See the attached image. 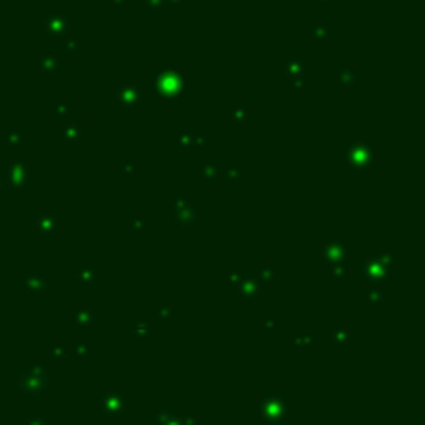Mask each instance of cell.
Masks as SVG:
<instances>
[{"mask_svg": "<svg viewBox=\"0 0 425 425\" xmlns=\"http://www.w3.org/2000/svg\"><path fill=\"white\" fill-rule=\"evenodd\" d=\"M27 425H48V417L46 415H35L33 419L27 421Z\"/></svg>", "mask_w": 425, "mask_h": 425, "instance_id": "obj_40", "label": "cell"}, {"mask_svg": "<svg viewBox=\"0 0 425 425\" xmlns=\"http://www.w3.org/2000/svg\"><path fill=\"white\" fill-rule=\"evenodd\" d=\"M338 81H340V85L351 87V85H355L359 81V71L355 67H342L338 71Z\"/></svg>", "mask_w": 425, "mask_h": 425, "instance_id": "obj_25", "label": "cell"}, {"mask_svg": "<svg viewBox=\"0 0 425 425\" xmlns=\"http://www.w3.org/2000/svg\"><path fill=\"white\" fill-rule=\"evenodd\" d=\"M37 69L44 73V75H56L59 69H61V63L54 54H44L37 59Z\"/></svg>", "mask_w": 425, "mask_h": 425, "instance_id": "obj_19", "label": "cell"}, {"mask_svg": "<svg viewBox=\"0 0 425 425\" xmlns=\"http://www.w3.org/2000/svg\"><path fill=\"white\" fill-rule=\"evenodd\" d=\"M187 77L181 69H162L160 73H156L151 79V93L166 104L179 102L187 93Z\"/></svg>", "mask_w": 425, "mask_h": 425, "instance_id": "obj_1", "label": "cell"}, {"mask_svg": "<svg viewBox=\"0 0 425 425\" xmlns=\"http://www.w3.org/2000/svg\"><path fill=\"white\" fill-rule=\"evenodd\" d=\"M170 417H172V413H170V407H162V411H160V413H158V415L153 417V423H156V425H162V423H164L166 419H170Z\"/></svg>", "mask_w": 425, "mask_h": 425, "instance_id": "obj_35", "label": "cell"}, {"mask_svg": "<svg viewBox=\"0 0 425 425\" xmlns=\"http://www.w3.org/2000/svg\"><path fill=\"white\" fill-rule=\"evenodd\" d=\"M255 276H257L259 282H274V278H276V270H274V265L265 263V265H261V268L257 270Z\"/></svg>", "mask_w": 425, "mask_h": 425, "instance_id": "obj_30", "label": "cell"}, {"mask_svg": "<svg viewBox=\"0 0 425 425\" xmlns=\"http://www.w3.org/2000/svg\"><path fill=\"white\" fill-rule=\"evenodd\" d=\"M313 35L315 37H326V35H330V27H315Z\"/></svg>", "mask_w": 425, "mask_h": 425, "instance_id": "obj_41", "label": "cell"}, {"mask_svg": "<svg viewBox=\"0 0 425 425\" xmlns=\"http://www.w3.org/2000/svg\"><path fill=\"white\" fill-rule=\"evenodd\" d=\"M100 425H108V423H100Z\"/></svg>", "mask_w": 425, "mask_h": 425, "instance_id": "obj_46", "label": "cell"}, {"mask_svg": "<svg viewBox=\"0 0 425 425\" xmlns=\"http://www.w3.org/2000/svg\"><path fill=\"white\" fill-rule=\"evenodd\" d=\"M226 121L233 123V125H243V123H247V121H249V110H247V106L237 104L235 108H230V110L226 112Z\"/></svg>", "mask_w": 425, "mask_h": 425, "instance_id": "obj_23", "label": "cell"}, {"mask_svg": "<svg viewBox=\"0 0 425 425\" xmlns=\"http://www.w3.org/2000/svg\"><path fill=\"white\" fill-rule=\"evenodd\" d=\"M54 114H56V119H59V121H65V119L69 117V106H67V104H63V102H59V104L54 106Z\"/></svg>", "mask_w": 425, "mask_h": 425, "instance_id": "obj_36", "label": "cell"}, {"mask_svg": "<svg viewBox=\"0 0 425 425\" xmlns=\"http://www.w3.org/2000/svg\"><path fill=\"white\" fill-rule=\"evenodd\" d=\"M141 230H145V220L141 216H135L133 218V233H141Z\"/></svg>", "mask_w": 425, "mask_h": 425, "instance_id": "obj_39", "label": "cell"}, {"mask_svg": "<svg viewBox=\"0 0 425 425\" xmlns=\"http://www.w3.org/2000/svg\"><path fill=\"white\" fill-rule=\"evenodd\" d=\"M384 301H386V293L382 288H378V286L369 288V293H367V307L369 309H378Z\"/></svg>", "mask_w": 425, "mask_h": 425, "instance_id": "obj_27", "label": "cell"}, {"mask_svg": "<svg viewBox=\"0 0 425 425\" xmlns=\"http://www.w3.org/2000/svg\"><path fill=\"white\" fill-rule=\"evenodd\" d=\"M315 425H322V423H315Z\"/></svg>", "mask_w": 425, "mask_h": 425, "instance_id": "obj_47", "label": "cell"}, {"mask_svg": "<svg viewBox=\"0 0 425 425\" xmlns=\"http://www.w3.org/2000/svg\"><path fill=\"white\" fill-rule=\"evenodd\" d=\"M197 175H199L201 179H205V181H216L218 175H220V164H218V160H205V162H201L199 168H197Z\"/></svg>", "mask_w": 425, "mask_h": 425, "instance_id": "obj_20", "label": "cell"}, {"mask_svg": "<svg viewBox=\"0 0 425 425\" xmlns=\"http://www.w3.org/2000/svg\"><path fill=\"white\" fill-rule=\"evenodd\" d=\"M17 384H19V390H21L23 394H33V396L46 394L48 388H50L48 367H46V363H44V361H31L27 367H23V369L19 371Z\"/></svg>", "mask_w": 425, "mask_h": 425, "instance_id": "obj_3", "label": "cell"}, {"mask_svg": "<svg viewBox=\"0 0 425 425\" xmlns=\"http://www.w3.org/2000/svg\"><path fill=\"white\" fill-rule=\"evenodd\" d=\"M151 336V324L147 320H137L133 324V338L135 340H147Z\"/></svg>", "mask_w": 425, "mask_h": 425, "instance_id": "obj_26", "label": "cell"}, {"mask_svg": "<svg viewBox=\"0 0 425 425\" xmlns=\"http://www.w3.org/2000/svg\"><path fill=\"white\" fill-rule=\"evenodd\" d=\"M67 52H69V54H75V52H77V42H69L67 44Z\"/></svg>", "mask_w": 425, "mask_h": 425, "instance_id": "obj_45", "label": "cell"}, {"mask_svg": "<svg viewBox=\"0 0 425 425\" xmlns=\"http://www.w3.org/2000/svg\"><path fill=\"white\" fill-rule=\"evenodd\" d=\"M21 288L29 291V293H44V291H48V274L33 272V274L21 276Z\"/></svg>", "mask_w": 425, "mask_h": 425, "instance_id": "obj_13", "label": "cell"}, {"mask_svg": "<svg viewBox=\"0 0 425 425\" xmlns=\"http://www.w3.org/2000/svg\"><path fill=\"white\" fill-rule=\"evenodd\" d=\"M131 404V396L123 388H104L98 398V413L106 417H119Z\"/></svg>", "mask_w": 425, "mask_h": 425, "instance_id": "obj_5", "label": "cell"}, {"mask_svg": "<svg viewBox=\"0 0 425 425\" xmlns=\"http://www.w3.org/2000/svg\"><path fill=\"white\" fill-rule=\"evenodd\" d=\"M121 172H123L125 177H133V175L137 172V168H135V164H133V162H123V166H121Z\"/></svg>", "mask_w": 425, "mask_h": 425, "instance_id": "obj_37", "label": "cell"}, {"mask_svg": "<svg viewBox=\"0 0 425 425\" xmlns=\"http://www.w3.org/2000/svg\"><path fill=\"white\" fill-rule=\"evenodd\" d=\"M73 322L81 330H93L95 328V313L91 309H79L73 315Z\"/></svg>", "mask_w": 425, "mask_h": 425, "instance_id": "obj_18", "label": "cell"}, {"mask_svg": "<svg viewBox=\"0 0 425 425\" xmlns=\"http://www.w3.org/2000/svg\"><path fill=\"white\" fill-rule=\"evenodd\" d=\"M207 143H209V139L201 131H197V133L185 131L177 137V149L179 151H201V149L207 147Z\"/></svg>", "mask_w": 425, "mask_h": 425, "instance_id": "obj_10", "label": "cell"}, {"mask_svg": "<svg viewBox=\"0 0 425 425\" xmlns=\"http://www.w3.org/2000/svg\"><path fill=\"white\" fill-rule=\"evenodd\" d=\"M75 357L81 359V361H87V359L93 357V349H91L83 338H79V340L75 342Z\"/></svg>", "mask_w": 425, "mask_h": 425, "instance_id": "obj_29", "label": "cell"}, {"mask_svg": "<svg viewBox=\"0 0 425 425\" xmlns=\"http://www.w3.org/2000/svg\"><path fill=\"white\" fill-rule=\"evenodd\" d=\"M394 268H396V257L388 251L380 253V255H374V257H367L361 265V278L365 282H371V284H384L392 278L394 274Z\"/></svg>", "mask_w": 425, "mask_h": 425, "instance_id": "obj_2", "label": "cell"}, {"mask_svg": "<svg viewBox=\"0 0 425 425\" xmlns=\"http://www.w3.org/2000/svg\"><path fill=\"white\" fill-rule=\"evenodd\" d=\"M315 344V336L311 332H297L293 336V346L295 349H311Z\"/></svg>", "mask_w": 425, "mask_h": 425, "instance_id": "obj_28", "label": "cell"}, {"mask_svg": "<svg viewBox=\"0 0 425 425\" xmlns=\"http://www.w3.org/2000/svg\"><path fill=\"white\" fill-rule=\"evenodd\" d=\"M235 288H237L239 301H253L259 295V280H257L255 274L245 272V274H241V280H239V284Z\"/></svg>", "mask_w": 425, "mask_h": 425, "instance_id": "obj_11", "label": "cell"}, {"mask_svg": "<svg viewBox=\"0 0 425 425\" xmlns=\"http://www.w3.org/2000/svg\"><path fill=\"white\" fill-rule=\"evenodd\" d=\"M351 342H353L351 332L349 330H342V328H336L332 332V336H330V346L332 349H349Z\"/></svg>", "mask_w": 425, "mask_h": 425, "instance_id": "obj_22", "label": "cell"}, {"mask_svg": "<svg viewBox=\"0 0 425 425\" xmlns=\"http://www.w3.org/2000/svg\"><path fill=\"white\" fill-rule=\"evenodd\" d=\"M7 177H9V183L15 187V189H23L27 187L29 183V164L25 160L21 162H13V166L7 170Z\"/></svg>", "mask_w": 425, "mask_h": 425, "instance_id": "obj_12", "label": "cell"}, {"mask_svg": "<svg viewBox=\"0 0 425 425\" xmlns=\"http://www.w3.org/2000/svg\"><path fill=\"white\" fill-rule=\"evenodd\" d=\"M241 274H243V272H239V270H230V272H228V276H226L228 284H230V286H237V284H239V280H241Z\"/></svg>", "mask_w": 425, "mask_h": 425, "instance_id": "obj_38", "label": "cell"}, {"mask_svg": "<svg viewBox=\"0 0 425 425\" xmlns=\"http://www.w3.org/2000/svg\"><path fill=\"white\" fill-rule=\"evenodd\" d=\"M282 73L293 81V79H297V77H303V73H305V65H303V61H301L299 56H286V59H284V67H282Z\"/></svg>", "mask_w": 425, "mask_h": 425, "instance_id": "obj_17", "label": "cell"}, {"mask_svg": "<svg viewBox=\"0 0 425 425\" xmlns=\"http://www.w3.org/2000/svg\"><path fill=\"white\" fill-rule=\"evenodd\" d=\"M77 282L81 284H93L95 282V265L93 263H79L75 270Z\"/></svg>", "mask_w": 425, "mask_h": 425, "instance_id": "obj_21", "label": "cell"}, {"mask_svg": "<svg viewBox=\"0 0 425 425\" xmlns=\"http://www.w3.org/2000/svg\"><path fill=\"white\" fill-rule=\"evenodd\" d=\"M263 328H265V332H274L276 322H274V320H265V322H263Z\"/></svg>", "mask_w": 425, "mask_h": 425, "instance_id": "obj_44", "label": "cell"}, {"mask_svg": "<svg viewBox=\"0 0 425 425\" xmlns=\"http://www.w3.org/2000/svg\"><path fill=\"white\" fill-rule=\"evenodd\" d=\"M162 425H183V421H181V417H175V415H172V417L166 419Z\"/></svg>", "mask_w": 425, "mask_h": 425, "instance_id": "obj_43", "label": "cell"}, {"mask_svg": "<svg viewBox=\"0 0 425 425\" xmlns=\"http://www.w3.org/2000/svg\"><path fill=\"white\" fill-rule=\"evenodd\" d=\"M228 179H230V183H241L243 179H247V172L241 168V166H230V170H228Z\"/></svg>", "mask_w": 425, "mask_h": 425, "instance_id": "obj_33", "label": "cell"}, {"mask_svg": "<svg viewBox=\"0 0 425 425\" xmlns=\"http://www.w3.org/2000/svg\"><path fill=\"white\" fill-rule=\"evenodd\" d=\"M376 149H378V145L374 141H353L346 145V149L340 153V158L353 168L371 170L378 166Z\"/></svg>", "mask_w": 425, "mask_h": 425, "instance_id": "obj_4", "label": "cell"}, {"mask_svg": "<svg viewBox=\"0 0 425 425\" xmlns=\"http://www.w3.org/2000/svg\"><path fill=\"white\" fill-rule=\"evenodd\" d=\"M170 222L172 226H197L199 224V209L191 205L189 199L185 197H175L170 201Z\"/></svg>", "mask_w": 425, "mask_h": 425, "instance_id": "obj_7", "label": "cell"}, {"mask_svg": "<svg viewBox=\"0 0 425 425\" xmlns=\"http://www.w3.org/2000/svg\"><path fill=\"white\" fill-rule=\"evenodd\" d=\"M330 276H332V280H336V282H346V280H349V276H351L349 261H338V263H332V265H330Z\"/></svg>", "mask_w": 425, "mask_h": 425, "instance_id": "obj_24", "label": "cell"}, {"mask_svg": "<svg viewBox=\"0 0 425 425\" xmlns=\"http://www.w3.org/2000/svg\"><path fill=\"white\" fill-rule=\"evenodd\" d=\"M5 143H11V145H21L27 141V135L23 131H11V133H5Z\"/></svg>", "mask_w": 425, "mask_h": 425, "instance_id": "obj_31", "label": "cell"}, {"mask_svg": "<svg viewBox=\"0 0 425 425\" xmlns=\"http://www.w3.org/2000/svg\"><path fill=\"white\" fill-rule=\"evenodd\" d=\"M61 139L65 143H75L85 139V123H67L61 131Z\"/></svg>", "mask_w": 425, "mask_h": 425, "instance_id": "obj_16", "label": "cell"}, {"mask_svg": "<svg viewBox=\"0 0 425 425\" xmlns=\"http://www.w3.org/2000/svg\"><path fill=\"white\" fill-rule=\"evenodd\" d=\"M158 315H160V320L162 322H170L172 320V315H175V309L170 305H162L160 309H158Z\"/></svg>", "mask_w": 425, "mask_h": 425, "instance_id": "obj_34", "label": "cell"}, {"mask_svg": "<svg viewBox=\"0 0 425 425\" xmlns=\"http://www.w3.org/2000/svg\"><path fill=\"white\" fill-rule=\"evenodd\" d=\"M143 91L137 83H123L114 87V104L121 110H133L141 104Z\"/></svg>", "mask_w": 425, "mask_h": 425, "instance_id": "obj_8", "label": "cell"}, {"mask_svg": "<svg viewBox=\"0 0 425 425\" xmlns=\"http://www.w3.org/2000/svg\"><path fill=\"white\" fill-rule=\"evenodd\" d=\"M303 87H305V77H297V79H293V89H295V91H303Z\"/></svg>", "mask_w": 425, "mask_h": 425, "instance_id": "obj_42", "label": "cell"}, {"mask_svg": "<svg viewBox=\"0 0 425 425\" xmlns=\"http://www.w3.org/2000/svg\"><path fill=\"white\" fill-rule=\"evenodd\" d=\"M349 257H351V249L340 239H330L322 249V259L328 265L338 263V261H349Z\"/></svg>", "mask_w": 425, "mask_h": 425, "instance_id": "obj_9", "label": "cell"}, {"mask_svg": "<svg viewBox=\"0 0 425 425\" xmlns=\"http://www.w3.org/2000/svg\"><path fill=\"white\" fill-rule=\"evenodd\" d=\"M42 27L46 29L48 35H65V31H67V19L63 17V13H52V17H48L46 21H42Z\"/></svg>", "mask_w": 425, "mask_h": 425, "instance_id": "obj_14", "label": "cell"}, {"mask_svg": "<svg viewBox=\"0 0 425 425\" xmlns=\"http://www.w3.org/2000/svg\"><path fill=\"white\" fill-rule=\"evenodd\" d=\"M35 230H37L40 237H54L59 233V218L52 216V214L40 216L35 220Z\"/></svg>", "mask_w": 425, "mask_h": 425, "instance_id": "obj_15", "label": "cell"}, {"mask_svg": "<svg viewBox=\"0 0 425 425\" xmlns=\"http://www.w3.org/2000/svg\"><path fill=\"white\" fill-rule=\"evenodd\" d=\"M257 415L265 423H282L288 417V402L278 396H268V398H257Z\"/></svg>", "mask_w": 425, "mask_h": 425, "instance_id": "obj_6", "label": "cell"}, {"mask_svg": "<svg viewBox=\"0 0 425 425\" xmlns=\"http://www.w3.org/2000/svg\"><path fill=\"white\" fill-rule=\"evenodd\" d=\"M48 355H50V359H67V342L61 340L54 346H50Z\"/></svg>", "mask_w": 425, "mask_h": 425, "instance_id": "obj_32", "label": "cell"}]
</instances>
